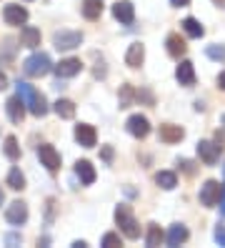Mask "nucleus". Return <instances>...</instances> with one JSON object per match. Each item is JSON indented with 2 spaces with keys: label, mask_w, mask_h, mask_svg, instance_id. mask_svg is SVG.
I'll return each mask as SVG.
<instances>
[{
  "label": "nucleus",
  "mask_w": 225,
  "mask_h": 248,
  "mask_svg": "<svg viewBox=\"0 0 225 248\" xmlns=\"http://www.w3.org/2000/svg\"><path fill=\"white\" fill-rule=\"evenodd\" d=\"M220 151H223L220 143H210V140H200L198 143V155L203 158V163H208V166H215L218 163Z\"/></svg>",
  "instance_id": "obj_5"
},
{
  "label": "nucleus",
  "mask_w": 225,
  "mask_h": 248,
  "mask_svg": "<svg viewBox=\"0 0 225 248\" xmlns=\"http://www.w3.org/2000/svg\"><path fill=\"white\" fill-rule=\"evenodd\" d=\"M190 3V0H170V5H175V8H185Z\"/></svg>",
  "instance_id": "obj_38"
},
{
  "label": "nucleus",
  "mask_w": 225,
  "mask_h": 248,
  "mask_svg": "<svg viewBox=\"0 0 225 248\" xmlns=\"http://www.w3.org/2000/svg\"><path fill=\"white\" fill-rule=\"evenodd\" d=\"M8 186L13 188V191H23V188H25V176L20 173V168H13L8 173Z\"/></svg>",
  "instance_id": "obj_26"
},
{
  "label": "nucleus",
  "mask_w": 225,
  "mask_h": 248,
  "mask_svg": "<svg viewBox=\"0 0 225 248\" xmlns=\"http://www.w3.org/2000/svg\"><path fill=\"white\" fill-rule=\"evenodd\" d=\"M23 70L28 78H43L48 76V73L53 70V63H50V55L48 53H33L28 58V61L23 63Z\"/></svg>",
  "instance_id": "obj_2"
},
{
  "label": "nucleus",
  "mask_w": 225,
  "mask_h": 248,
  "mask_svg": "<svg viewBox=\"0 0 225 248\" xmlns=\"http://www.w3.org/2000/svg\"><path fill=\"white\" fill-rule=\"evenodd\" d=\"M5 155H8L10 160H18V158H20V145H18V140H15L13 136L5 138Z\"/></svg>",
  "instance_id": "obj_28"
},
{
  "label": "nucleus",
  "mask_w": 225,
  "mask_h": 248,
  "mask_svg": "<svg viewBox=\"0 0 225 248\" xmlns=\"http://www.w3.org/2000/svg\"><path fill=\"white\" fill-rule=\"evenodd\" d=\"M160 241H163V231H160V226H158V223H150V228H148V246H150V248H155V246H160Z\"/></svg>",
  "instance_id": "obj_27"
},
{
  "label": "nucleus",
  "mask_w": 225,
  "mask_h": 248,
  "mask_svg": "<svg viewBox=\"0 0 225 248\" xmlns=\"http://www.w3.org/2000/svg\"><path fill=\"white\" fill-rule=\"evenodd\" d=\"M75 140H78V143L83 145V148H93L95 140H98L95 128H93V125H88V123L75 125Z\"/></svg>",
  "instance_id": "obj_9"
},
{
  "label": "nucleus",
  "mask_w": 225,
  "mask_h": 248,
  "mask_svg": "<svg viewBox=\"0 0 225 248\" xmlns=\"http://www.w3.org/2000/svg\"><path fill=\"white\" fill-rule=\"evenodd\" d=\"M180 166H183L185 173H193V163H190V160H180Z\"/></svg>",
  "instance_id": "obj_37"
},
{
  "label": "nucleus",
  "mask_w": 225,
  "mask_h": 248,
  "mask_svg": "<svg viewBox=\"0 0 225 248\" xmlns=\"http://www.w3.org/2000/svg\"><path fill=\"white\" fill-rule=\"evenodd\" d=\"M3 18H5L8 25H25V20H28V10H25L23 5H5Z\"/></svg>",
  "instance_id": "obj_15"
},
{
  "label": "nucleus",
  "mask_w": 225,
  "mask_h": 248,
  "mask_svg": "<svg viewBox=\"0 0 225 248\" xmlns=\"http://www.w3.org/2000/svg\"><path fill=\"white\" fill-rule=\"evenodd\" d=\"M15 88H18L20 100L30 108V113H33V115L43 118V115L48 113V100H45V95H40V93L33 88V85H28V83H20V80H18V85H15Z\"/></svg>",
  "instance_id": "obj_1"
},
{
  "label": "nucleus",
  "mask_w": 225,
  "mask_h": 248,
  "mask_svg": "<svg viewBox=\"0 0 225 248\" xmlns=\"http://www.w3.org/2000/svg\"><path fill=\"white\" fill-rule=\"evenodd\" d=\"M175 78H178V83L180 85H185V88H190V85L195 83V70H193V63L190 61H183L178 65V70H175Z\"/></svg>",
  "instance_id": "obj_16"
},
{
  "label": "nucleus",
  "mask_w": 225,
  "mask_h": 248,
  "mask_svg": "<svg viewBox=\"0 0 225 248\" xmlns=\"http://www.w3.org/2000/svg\"><path fill=\"white\" fill-rule=\"evenodd\" d=\"M220 213L225 216V183L220 186Z\"/></svg>",
  "instance_id": "obj_34"
},
{
  "label": "nucleus",
  "mask_w": 225,
  "mask_h": 248,
  "mask_svg": "<svg viewBox=\"0 0 225 248\" xmlns=\"http://www.w3.org/2000/svg\"><path fill=\"white\" fill-rule=\"evenodd\" d=\"M218 88H223V91H225V70L218 76Z\"/></svg>",
  "instance_id": "obj_39"
},
{
  "label": "nucleus",
  "mask_w": 225,
  "mask_h": 248,
  "mask_svg": "<svg viewBox=\"0 0 225 248\" xmlns=\"http://www.w3.org/2000/svg\"><path fill=\"white\" fill-rule=\"evenodd\" d=\"M215 3H218V5H220V3H225V0H215Z\"/></svg>",
  "instance_id": "obj_41"
},
{
  "label": "nucleus",
  "mask_w": 225,
  "mask_h": 248,
  "mask_svg": "<svg viewBox=\"0 0 225 248\" xmlns=\"http://www.w3.org/2000/svg\"><path fill=\"white\" fill-rule=\"evenodd\" d=\"M113 16H115V20H120L123 25H130L135 20L133 3H130V0H118V3L113 5Z\"/></svg>",
  "instance_id": "obj_11"
},
{
  "label": "nucleus",
  "mask_w": 225,
  "mask_h": 248,
  "mask_svg": "<svg viewBox=\"0 0 225 248\" xmlns=\"http://www.w3.org/2000/svg\"><path fill=\"white\" fill-rule=\"evenodd\" d=\"M215 241H218L220 246H225V226H218V228H215Z\"/></svg>",
  "instance_id": "obj_33"
},
{
  "label": "nucleus",
  "mask_w": 225,
  "mask_h": 248,
  "mask_svg": "<svg viewBox=\"0 0 225 248\" xmlns=\"http://www.w3.org/2000/svg\"><path fill=\"white\" fill-rule=\"evenodd\" d=\"M53 43H55V48H58V50H73V48H78L80 43H83V33H75V31H60V33H55Z\"/></svg>",
  "instance_id": "obj_4"
},
{
  "label": "nucleus",
  "mask_w": 225,
  "mask_h": 248,
  "mask_svg": "<svg viewBox=\"0 0 225 248\" xmlns=\"http://www.w3.org/2000/svg\"><path fill=\"white\" fill-rule=\"evenodd\" d=\"M218 201H220V183L218 181H205L203 188H200V203L208 208H213Z\"/></svg>",
  "instance_id": "obj_7"
},
{
  "label": "nucleus",
  "mask_w": 225,
  "mask_h": 248,
  "mask_svg": "<svg viewBox=\"0 0 225 248\" xmlns=\"http://www.w3.org/2000/svg\"><path fill=\"white\" fill-rule=\"evenodd\" d=\"M185 241H188V228L183 223L170 226V231H168V246H180V243H185Z\"/></svg>",
  "instance_id": "obj_22"
},
{
  "label": "nucleus",
  "mask_w": 225,
  "mask_h": 248,
  "mask_svg": "<svg viewBox=\"0 0 225 248\" xmlns=\"http://www.w3.org/2000/svg\"><path fill=\"white\" fill-rule=\"evenodd\" d=\"M128 133L135 138H145L150 133V123L145 115H130L128 118Z\"/></svg>",
  "instance_id": "obj_12"
},
{
  "label": "nucleus",
  "mask_w": 225,
  "mask_h": 248,
  "mask_svg": "<svg viewBox=\"0 0 225 248\" xmlns=\"http://www.w3.org/2000/svg\"><path fill=\"white\" fill-rule=\"evenodd\" d=\"M100 158L105 160V163H113V148L110 145H105V148L100 151Z\"/></svg>",
  "instance_id": "obj_32"
},
{
  "label": "nucleus",
  "mask_w": 225,
  "mask_h": 248,
  "mask_svg": "<svg viewBox=\"0 0 225 248\" xmlns=\"http://www.w3.org/2000/svg\"><path fill=\"white\" fill-rule=\"evenodd\" d=\"M155 183L160 188H165V191H173V188L178 186V178H175V173H170V170H160L155 176Z\"/></svg>",
  "instance_id": "obj_24"
},
{
  "label": "nucleus",
  "mask_w": 225,
  "mask_h": 248,
  "mask_svg": "<svg viewBox=\"0 0 225 248\" xmlns=\"http://www.w3.org/2000/svg\"><path fill=\"white\" fill-rule=\"evenodd\" d=\"M183 31H185L190 38H203V35H205V28L195 20V18H185V20H183Z\"/></svg>",
  "instance_id": "obj_25"
},
{
  "label": "nucleus",
  "mask_w": 225,
  "mask_h": 248,
  "mask_svg": "<svg viewBox=\"0 0 225 248\" xmlns=\"http://www.w3.org/2000/svg\"><path fill=\"white\" fill-rule=\"evenodd\" d=\"M83 16L88 20H98L103 16V0H83Z\"/></svg>",
  "instance_id": "obj_21"
},
{
  "label": "nucleus",
  "mask_w": 225,
  "mask_h": 248,
  "mask_svg": "<svg viewBox=\"0 0 225 248\" xmlns=\"http://www.w3.org/2000/svg\"><path fill=\"white\" fill-rule=\"evenodd\" d=\"M75 173H78V178H80L85 186L95 183V168L90 166V160H78V163H75Z\"/></svg>",
  "instance_id": "obj_20"
},
{
  "label": "nucleus",
  "mask_w": 225,
  "mask_h": 248,
  "mask_svg": "<svg viewBox=\"0 0 225 248\" xmlns=\"http://www.w3.org/2000/svg\"><path fill=\"white\" fill-rule=\"evenodd\" d=\"M3 201H5V196H3V191H0V206H3Z\"/></svg>",
  "instance_id": "obj_40"
},
{
  "label": "nucleus",
  "mask_w": 225,
  "mask_h": 248,
  "mask_svg": "<svg viewBox=\"0 0 225 248\" xmlns=\"http://www.w3.org/2000/svg\"><path fill=\"white\" fill-rule=\"evenodd\" d=\"M213 61H225V46H208V50H205Z\"/></svg>",
  "instance_id": "obj_30"
},
{
  "label": "nucleus",
  "mask_w": 225,
  "mask_h": 248,
  "mask_svg": "<svg viewBox=\"0 0 225 248\" xmlns=\"http://www.w3.org/2000/svg\"><path fill=\"white\" fill-rule=\"evenodd\" d=\"M5 110H8V118H10L13 123H23V118H25V103L20 100V95L8 98Z\"/></svg>",
  "instance_id": "obj_13"
},
{
  "label": "nucleus",
  "mask_w": 225,
  "mask_h": 248,
  "mask_svg": "<svg viewBox=\"0 0 225 248\" xmlns=\"http://www.w3.org/2000/svg\"><path fill=\"white\" fill-rule=\"evenodd\" d=\"M53 110L60 115V118H65V121H70L73 115H75V103L73 100H65V98H60V100H55V106H53Z\"/></svg>",
  "instance_id": "obj_23"
},
{
  "label": "nucleus",
  "mask_w": 225,
  "mask_h": 248,
  "mask_svg": "<svg viewBox=\"0 0 225 248\" xmlns=\"http://www.w3.org/2000/svg\"><path fill=\"white\" fill-rule=\"evenodd\" d=\"M133 98H135V93H133V85H123V88H120V95H118V103H120V108H128V106L133 103Z\"/></svg>",
  "instance_id": "obj_29"
},
{
  "label": "nucleus",
  "mask_w": 225,
  "mask_h": 248,
  "mask_svg": "<svg viewBox=\"0 0 225 248\" xmlns=\"http://www.w3.org/2000/svg\"><path fill=\"white\" fill-rule=\"evenodd\" d=\"M158 136H160V140L163 143H180L185 138V130L180 128V125H173V123H165V125H160V130H158Z\"/></svg>",
  "instance_id": "obj_14"
},
{
  "label": "nucleus",
  "mask_w": 225,
  "mask_h": 248,
  "mask_svg": "<svg viewBox=\"0 0 225 248\" xmlns=\"http://www.w3.org/2000/svg\"><path fill=\"white\" fill-rule=\"evenodd\" d=\"M115 223L120 226V231H123L128 238L135 241V238L140 236V226H138V221L133 218L130 206H118V208H115Z\"/></svg>",
  "instance_id": "obj_3"
},
{
  "label": "nucleus",
  "mask_w": 225,
  "mask_h": 248,
  "mask_svg": "<svg viewBox=\"0 0 225 248\" xmlns=\"http://www.w3.org/2000/svg\"><path fill=\"white\" fill-rule=\"evenodd\" d=\"M38 158H40V163L48 170H58L60 168V153L53 148V145H48V143L38 145Z\"/></svg>",
  "instance_id": "obj_6"
},
{
  "label": "nucleus",
  "mask_w": 225,
  "mask_h": 248,
  "mask_svg": "<svg viewBox=\"0 0 225 248\" xmlns=\"http://www.w3.org/2000/svg\"><path fill=\"white\" fill-rule=\"evenodd\" d=\"M8 88V76L5 73H0V91H5Z\"/></svg>",
  "instance_id": "obj_36"
},
{
  "label": "nucleus",
  "mask_w": 225,
  "mask_h": 248,
  "mask_svg": "<svg viewBox=\"0 0 225 248\" xmlns=\"http://www.w3.org/2000/svg\"><path fill=\"white\" fill-rule=\"evenodd\" d=\"M103 246H105V248L120 246V236H115V233H105V236H103Z\"/></svg>",
  "instance_id": "obj_31"
},
{
  "label": "nucleus",
  "mask_w": 225,
  "mask_h": 248,
  "mask_svg": "<svg viewBox=\"0 0 225 248\" xmlns=\"http://www.w3.org/2000/svg\"><path fill=\"white\" fill-rule=\"evenodd\" d=\"M5 221H8V223H13V226H23V223L28 221V206H25L23 201L10 203L8 211H5Z\"/></svg>",
  "instance_id": "obj_8"
},
{
  "label": "nucleus",
  "mask_w": 225,
  "mask_h": 248,
  "mask_svg": "<svg viewBox=\"0 0 225 248\" xmlns=\"http://www.w3.org/2000/svg\"><path fill=\"white\" fill-rule=\"evenodd\" d=\"M143 61H145V48L140 46V43H133V46L128 48V53H125V63L130 68H140Z\"/></svg>",
  "instance_id": "obj_18"
},
{
  "label": "nucleus",
  "mask_w": 225,
  "mask_h": 248,
  "mask_svg": "<svg viewBox=\"0 0 225 248\" xmlns=\"http://www.w3.org/2000/svg\"><path fill=\"white\" fill-rule=\"evenodd\" d=\"M83 68V63L78 61V58H65V61H60L55 65V76L58 78H73V76H78Z\"/></svg>",
  "instance_id": "obj_10"
},
{
  "label": "nucleus",
  "mask_w": 225,
  "mask_h": 248,
  "mask_svg": "<svg viewBox=\"0 0 225 248\" xmlns=\"http://www.w3.org/2000/svg\"><path fill=\"white\" fill-rule=\"evenodd\" d=\"M165 46H168V53H170L173 58H183V55H185V50H188L185 40L180 38L178 33H170V35H168V40H165Z\"/></svg>",
  "instance_id": "obj_19"
},
{
  "label": "nucleus",
  "mask_w": 225,
  "mask_h": 248,
  "mask_svg": "<svg viewBox=\"0 0 225 248\" xmlns=\"http://www.w3.org/2000/svg\"><path fill=\"white\" fill-rule=\"evenodd\" d=\"M5 243H8V246H15V243H20V236H15V233H10V236H5Z\"/></svg>",
  "instance_id": "obj_35"
},
{
  "label": "nucleus",
  "mask_w": 225,
  "mask_h": 248,
  "mask_svg": "<svg viewBox=\"0 0 225 248\" xmlns=\"http://www.w3.org/2000/svg\"><path fill=\"white\" fill-rule=\"evenodd\" d=\"M20 46L23 48H38L40 46V31L33 25H25L20 31Z\"/></svg>",
  "instance_id": "obj_17"
}]
</instances>
